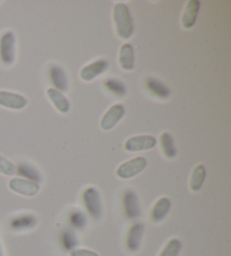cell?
<instances>
[{"mask_svg":"<svg viewBox=\"0 0 231 256\" xmlns=\"http://www.w3.org/2000/svg\"><path fill=\"white\" fill-rule=\"evenodd\" d=\"M170 206H172V203L170 198H159L154 206L152 212H151V218H152L154 222H162V220L167 217L168 214H170Z\"/></svg>","mask_w":231,"mask_h":256,"instance_id":"obj_13","label":"cell"},{"mask_svg":"<svg viewBox=\"0 0 231 256\" xmlns=\"http://www.w3.org/2000/svg\"><path fill=\"white\" fill-rule=\"evenodd\" d=\"M124 114H126V108L123 105H114L110 108L105 116L102 118L100 128L104 131H110L118 124V123L122 120Z\"/></svg>","mask_w":231,"mask_h":256,"instance_id":"obj_8","label":"cell"},{"mask_svg":"<svg viewBox=\"0 0 231 256\" xmlns=\"http://www.w3.org/2000/svg\"><path fill=\"white\" fill-rule=\"evenodd\" d=\"M157 144V140L151 136H138L128 139L126 142V150L130 152H146V150L154 149Z\"/></svg>","mask_w":231,"mask_h":256,"instance_id":"obj_5","label":"cell"},{"mask_svg":"<svg viewBox=\"0 0 231 256\" xmlns=\"http://www.w3.org/2000/svg\"><path fill=\"white\" fill-rule=\"evenodd\" d=\"M18 174L20 176H24V178H28V180H32L35 183H40L42 180V176L40 175L38 172L34 168V167H30L26 164H22L18 167Z\"/></svg>","mask_w":231,"mask_h":256,"instance_id":"obj_20","label":"cell"},{"mask_svg":"<svg viewBox=\"0 0 231 256\" xmlns=\"http://www.w3.org/2000/svg\"><path fill=\"white\" fill-rule=\"evenodd\" d=\"M146 165H148V162H146V158L136 157L134 160H128L120 166L116 170V174L120 178L130 180L142 173L146 170Z\"/></svg>","mask_w":231,"mask_h":256,"instance_id":"obj_2","label":"cell"},{"mask_svg":"<svg viewBox=\"0 0 231 256\" xmlns=\"http://www.w3.org/2000/svg\"><path fill=\"white\" fill-rule=\"evenodd\" d=\"M206 170L203 165H198L195 167V170H193L192 178H190V190L193 192H198L201 191V188L204 184V180H206Z\"/></svg>","mask_w":231,"mask_h":256,"instance_id":"obj_17","label":"cell"},{"mask_svg":"<svg viewBox=\"0 0 231 256\" xmlns=\"http://www.w3.org/2000/svg\"><path fill=\"white\" fill-rule=\"evenodd\" d=\"M105 86L108 87V90L112 92L113 94L118 95V97H122L126 94V87L124 86V84L118 80V79H108V80L105 82Z\"/></svg>","mask_w":231,"mask_h":256,"instance_id":"obj_23","label":"cell"},{"mask_svg":"<svg viewBox=\"0 0 231 256\" xmlns=\"http://www.w3.org/2000/svg\"><path fill=\"white\" fill-rule=\"evenodd\" d=\"M182 242L180 240H172L168 242V244L165 246V248L162 250V254L159 256H178L182 250Z\"/></svg>","mask_w":231,"mask_h":256,"instance_id":"obj_22","label":"cell"},{"mask_svg":"<svg viewBox=\"0 0 231 256\" xmlns=\"http://www.w3.org/2000/svg\"><path fill=\"white\" fill-rule=\"evenodd\" d=\"M0 256H2V250H0Z\"/></svg>","mask_w":231,"mask_h":256,"instance_id":"obj_28","label":"cell"},{"mask_svg":"<svg viewBox=\"0 0 231 256\" xmlns=\"http://www.w3.org/2000/svg\"><path fill=\"white\" fill-rule=\"evenodd\" d=\"M84 202H85L86 209L94 219H100L103 212V206L98 191L95 188H87L84 193Z\"/></svg>","mask_w":231,"mask_h":256,"instance_id":"obj_4","label":"cell"},{"mask_svg":"<svg viewBox=\"0 0 231 256\" xmlns=\"http://www.w3.org/2000/svg\"><path fill=\"white\" fill-rule=\"evenodd\" d=\"M48 96L60 113L66 114L70 111L69 100L66 98V96L62 95V92L54 90V88H50V90H48Z\"/></svg>","mask_w":231,"mask_h":256,"instance_id":"obj_16","label":"cell"},{"mask_svg":"<svg viewBox=\"0 0 231 256\" xmlns=\"http://www.w3.org/2000/svg\"><path fill=\"white\" fill-rule=\"evenodd\" d=\"M113 14L118 36L123 40H128L133 35L134 26H133V20L128 6L124 4H118L114 7Z\"/></svg>","mask_w":231,"mask_h":256,"instance_id":"obj_1","label":"cell"},{"mask_svg":"<svg viewBox=\"0 0 231 256\" xmlns=\"http://www.w3.org/2000/svg\"><path fill=\"white\" fill-rule=\"evenodd\" d=\"M146 87H148V90H151L154 92V95L160 97V98H170V88H168L166 85H164L162 82L157 80V79L154 78H150L146 80Z\"/></svg>","mask_w":231,"mask_h":256,"instance_id":"obj_18","label":"cell"},{"mask_svg":"<svg viewBox=\"0 0 231 256\" xmlns=\"http://www.w3.org/2000/svg\"><path fill=\"white\" fill-rule=\"evenodd\" d=\"M70 222L74 228L82 229L86 226V217L82 212H74L70 216Z\"/></svg>","mask_w":231,"mask_h":256,"instance_id":"obj_26","label":"cell"},{"mask_svg":"<svg viewBox=\"0 0 231 256\" xmlns=\"http://www.w3.org/2000/svg\"><path fill=\"white\" fill-rule=\"evenodd\" d=\"M108 69V62L106 60H98L84 68L80 72V78L84 82H92L96 77L103 74Z\"/></svg>","mask_w":231,"mask_h":256,"instance_id":"obj_9","label":"cell"},{"mask_svg":"<svg viewBox=\"0 0 231 256\" xmlns=\"http://www.w3.org/2000/svg\"><path fill=\"white\" fill-rule=\"evenodd\" d=\"M28 104V102L24 96L15 94V92L0 90V106L20 111L25 108Z\"/></svg>","mask_w":231,"mask_h":256,"instance_id":"obj_7","label":"cell"},{"mask_svg":"<svg viewBox=\"0 0 231 256\" xmlns=\"http://www.w3.org/2000/svg\"><path fill=\"white\" fill-rule=\"evenodd\" d=\"M124 210L128 218L136 219L141 214V209L139 204V198L133 191H128L124 196Z\"/></svg>","mask_w":231,"mask_h":256,"instance_id":"obj_11","label":"cell"},{"mask_svg":"<svg viewBox=\"0 0 231 256\" xmlns=\"http://www.w3.org/2000/svg\"><path fill=\"white\" fill-rule=\"evenodd\" d=\"M70 256H100V255L96 254L95 252H92L88 250H76L71 253Z\"/></svg>","mask_w":231,"mask_h":256,"instance_id":"obj_27","label":"cell"},{"mask_svg":"<svg viewBox=\"0 0 231 256\" xmlns=\"http://www.w3.org/2000/svg\"><path fill=\"white\" fill-rule=\"evenodd\" d=\"M15 35L12 32H7L0 40V58L6 66H12L15 62Z\"/></svg>","mask_w":231,"mask_h":256,"instance_id":"obj_3","label":"cell"},{"mask_svg":"<svg viewBox=\"0 0 231 256\" xmlns=\"http://www.w3.org/2000/svg\"><path fill=\"white\" fill-rule=\"evenodd\" d=\"M50 76H51L53 86L56 87L54 90H59L60 92L68 90L69 82L64 69L60 67H52L50 72Z\"/></svg>","mask_w":231,"mask_h":256,"instance_id":"obj_15","label":"cell"},{"mask_svg":"<svg viewBox=\"0 0 231 256\" xmlns=\"http://www.w3.org/2000/svg\"><path fill=\"white\" fill-rule=\"evenodd\" d=\"M62 244H64V247L66 250H74V247L78 245L77 238H76L74 234L71 232H66L64 235H62Z\"/></svg>","mask_w":231,"mask_h":256,"instance_id":"obj_25","label":"cell"},{"mask_svg":"<svg viewBox=\"0 0 231 256\" xmlns=\"http://www.w3.org/2000/svg\"><path fill=\"white\" fill-rule=\"evenodd\" d=\"M160 144H162V148L164 150V154H165V156L167 158L172 160V158H175L177 156L175 141H174V138L172 136V134H168V132L162 134L160 136Z\"/></svg>","mask_w":231,"mask_h":256,"instance_id":"obj_19","label":"cell"},{"mask_svg":"<svg viewBox=\"0 0 231 256\" xmlns=\"http://www.w3.org/2000/svg\"><path fill=\"white\" fill-rule=\"evenodd\" d=\"M120 66L123 70L131 72L134 68V50L131 44H124L120 51Z\"/></svg>","mask_w":231,"mask_h":256,"instance_id":"obj_14","label":"cell"},{"mask_svg":"<svg viewBox=\"0 0 231 256\" xmlns=\"http://www.w3.org/2000/svg\"><path fill=\"white\" fill-rule=\"evenodd\" d=\"M144 226L142 224H136L133 226L130 232H128V240H126V246L128 250L130 252H138L141 246L142 237H144Z\"/></svg>","mask_w":231,"mask_h":256,"instance_id":"obj_12","label":"cell"},{"mask_svg":"<svg viewBox=\"0 0 231 256\" xmlns=\"http://www.w3.org/2000/svg\"><path fill=\"white\" fill-rule=\"evenodd\" d=\"M10 188L20 196L32 198L40 192V185L32 180L23 178H12L10 182Z\"/></svg>","mask_w":231,"mask_h":256,"instance_id":"obj_6","label":"cell"},{"mask_svg":"<svg viewBox=\"0 0 231 256\" xmlns=\"http://www.w3.org/2000/svg\"><path fill=\"white\" fill-rule=\"evenodd\" d=\"M16 166L12 162L0 155V174L6 176H12L16 173Z\"/></svg>","mask_w":231,"mask_h":256,"instance_id":"obj_24","label":"cell"},{"mask_svg":"<svg viewBox=\"0 0 231 256\" xmlns=\"http://www.w3.org/2000/svg\"><path fill=\"white\" fill-rule=\"evenodd\" d=\"M200 7H201V4H200L198 0H190V2H188L183 15V20H182L184 28H192L195 23H196Z\"/></svg>","mask_w":231,"mask_h":256,"instance_id":"obj_10","label":"cell"},{"mask_svg":"<svg viewBox=\"0 0 231 256\" xmlns=\"http://www.w3.org/2000/svg\"><path fill=\"white\" fill-rule=\"evenodd\" d=\"M36 224V219L33 216H24V217L12 220V227L14 229H28Z\"/></svg>","mask_w":231,"mask_h":256,"instance_id":"obj_21","label":"cell"}]
</instances>
